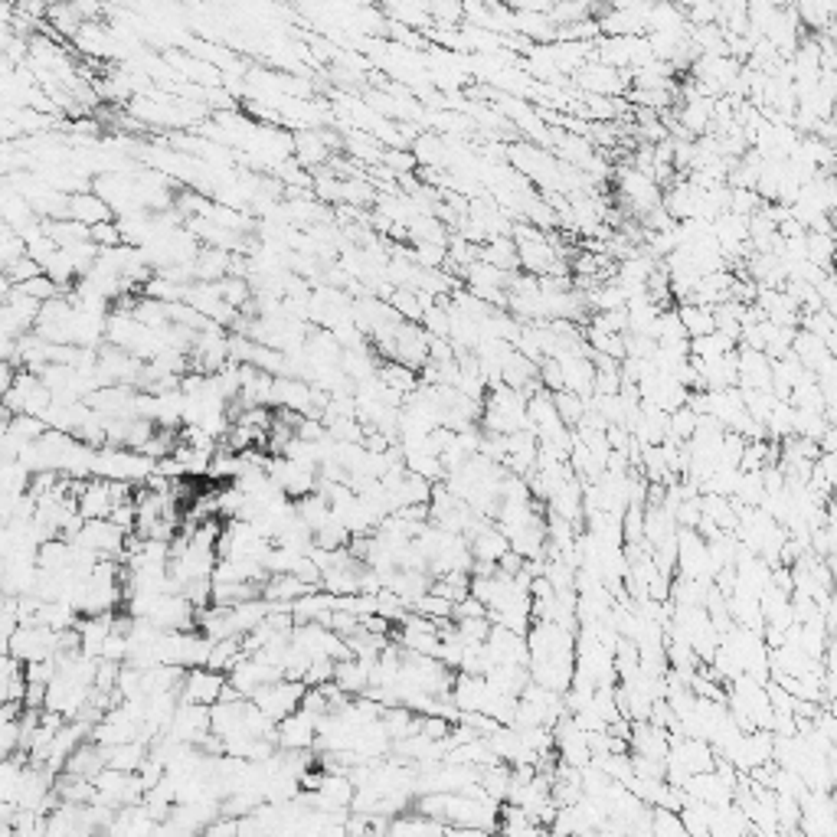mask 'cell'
<instances>
[{"mask_svg":"<svg viewBox=\"0 0 837 837\" xmlns=\"http://www.w3.org/2000/svg\"><path fill=\"white\" fill-rule=\"evenodd\" d=\"M69 216L86 223V226H96V223H105V219H114V209L96 190H79L69 193Z\"/></svg>","mask_w":837,"mask_h":837,"instance_id":"5b68a950","label":"cell"},{"mask_svg":"<svg viewBox=\"0 0 837 837\" xmlns=\"http://www.w3.org/2000/svg\"><path fill=\"white\" fill-rule=\"evenodd\" d=\"M92 239H96L102 249H112V246H122L124 236H122V226H118V219H105V223H96L92 226Z\"/></svg>","mask_w":837,"mask_h":837,"instance_id":"9c48e42d","label":"cell"},{"mask_svg":"<svg viewBox=\"0 0 837 837\" xmlns=\"http://www.w3.org/2000/svg\"><path fill=\"white\" fill-rule=\"evenodd\" d=\"M20 736H23V723L20 720H0V752L4 756L20 752Z\"/></svg>","mask_w":837,"mask_h":837,"instance_id":"30bf717a","label":"cell"},{"mask_svg":"<svg viewBox=\"0 0 837 837\" xmlns=\"http://www.w3.org/2000/svg\"><path fill=\"white\" fill-rule=\"evenodd\" d=\"M232 266V252L216 246H203L197 256V282H223Z\"/></svg>","mask_w":837,"mask_h":837,"instance_id":"8992f818","label":"cell"},{"mask_svg":"<svg viewBox=\"0 0 837 837\" xmlns=\"http://www.w3.org/2000/svg\"><path fill=\"white\" fill-rule=\"evenodd\" d=\"M128 537H131V533L124 530V527H118L112 517H96V520H86V527H82V533H79L76 540L82 543V546H89V550H96V553H102V556H112V560L122 562Z\"/></svg>","mask_w":837,"mask_h":837,"instance_id":"7a4b0ae2","label":"cell"},{"mask_svg":"<svg viewBox=\"0 0 837 837\" xmlns=\"http://www.w3.org/2000/svg\"><path fill=\"white\" fill-rule=\"evenodd\" d=\"M226 677L229 674H219V671H213V667H207V664L187 667L183 684H181V700L213 706L219 700V694H223V687H226Z\"/></svg>","mask_w":837,"mask_h":837,"instance_id":"3957f363","label":"cell"},{"mask_svg":"<svg viewBox=\"0 0 837 837\" xmlns=\"http://www.w3.org/2000/svg\"><path fill=\"white\" fill-rule=\"evenodd\" d=\"M681 321H684L690 337H704V334L716 331V314L710 305H697V301H684L681 305Z\"/></svg>","mask_w":837,"mask_h":837,"instance_id":"52a82bcc","label":"cell"},{"mask_svg":"<svg viewBox=\"0 0 837 837\" xmlns=\"http://www.w3.org/2000/svg\"><path fill=\"white\" fill-rule=\"evenodd\" d=\"M20 292H27L30 298H37V301H53V298L63 295V288H59V282L53 275H46V272H39V275L27 278L23 285H17Z\"/></svg>","mask_w":837,"mask_h":837,"instance_id":"ba28073f","label":"cell"},{"mask_svg":"<svg viewBox=\"0 0 837 837\" xmlns=\"http://www.w3.org/2000/svg\"><path fill=\"white\" fill-rule=\"evenodd\" d=\"M317 723H321V716L305 710V706H298L295 714L278 723V746L282 749H314Z\"/></svg>","mask_w":837,"mask_h":837,"instance_id":"277c9868","label":"cell"},{"mask_svg":"<svg viewBox=\"0 0 837 837\" xmlns=\"http://www.w3.org/2000/svg\"><path fill=\"white\" fill-rule=\"evenodd\" d=\"M305 690L308 684L305 681H295V677H282V681H275V684H266L262 690H258L256 697H252V704L262 710V714L268 716V720H275V723H282L285 716H292L301 706V700H305Z\"/></svg>","mask_w":837,"mask_h":837,"instance_id":"6da1fadb","label":"cell"}]
</instances>
